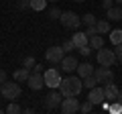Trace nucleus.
Returning <instances> with one entry per match:
<instances>
[{"label":"nucleus","instance_id":"f257e3e1","mask_svg":"<svg viewBox=\"0 0 122 114\" xmlns=\"http://www.w3.org/2000/svg\"><path fill=\"white\" fill-rule=\"evenodd\" d=\"M83 88V79L79 78V75H67L63 82H61L59 90L63 96H77L79 92H81Z\"/></svg>","mask_w":122,"mask_h":114},{"label":"nucleus","instance_id":"f03ea898","mask_svg":"<svg viewBox=\"0 0 122 114\" xmlns=\"http://www.w3.org/2000/svg\"><path fill=\"white\" fill-rule=\"evenodd\" d=\"M0 94L6 98V100H16V98H20V82H8L6 79L4 83H2V90H0Z\"/></svg>","mask_w":122,"mask_h":114},{"label":"nucleus","instance_id":"7ed1b4c3","mask_svg":"<svg viewBox=\"0 0 122 114\" xmlns=\"http://www.w3.org/2000/svg\"><path fill=\"white\" fill-rule=\"evenodd\" d=\"M94 75H96L98 83H102V86H106V83H112L114 82V71L110 69L108 65H100L94 69Z\"/></svg>","mask_w":122,"mask_h":114},{"label":"nucleus","instance_id":"20e7f679","mask_svg":"<svg viewBox=\"0 0 122 114\" xmlns=\"http://www.w3.org/2000/svg\"><path fill=\"white\" fill-rule=\"evenodd\" d=\"M63 94H61V90L57 92V88H51V92L45 96V106H47L49 110H57L61 106V102H63Z\"/></svg>","mask_w":122,"mask_h":114},{"label":"nucleus","instance_id":"39448f33","mask_svg":"<svg viewBox=\"0 0 122 114\" xmlns=\"http://www.w3.org/2000/svg\"><path fill=\"white\" fill-rule=\"evenodd\" d=\"M59 110L63 114H75V112H79V100H77V96H65L63 102H61V106H59Z\"/></svg>","mask_w":122,"mask_h":114},{"label":"nucleus","instance_id":"423d86ee","mask_svg":"<svg viewBox=\"0 0 122 114\" xmlns=\"http://www.w3.org/2000/svg\"><path fill=\"white\" fill-rule=\"evenodd\" d=\"M118 59H116V51H112V49H98V63L100 65H108V67H112L114 63H116Z\"/></svg>","mask_w":122,"mask_h":114},{"label":"nucleus","instance_id":"0eeeda50","mask_svg":"<svg viewBox=\"0 0 122 114\" xmlns=\"http://www.w3.org/2000/svg\"><path fill=\"white\" fill-rule=\"evenodd\" d=\"M61 25L65 26V29H77L79 25H81V18L77 16L75 12H71V10H67V12H61Z\"/></svg>","mask_w":122,"mask_h":114},{"label":"nucleus","instance_id":"6e6552de","mask_svg":"<svg viewBox=\"0 0 122 114\" xmlns=\"http://www.w3.org/2000/svg\"><path fill=\"white\" fill-rule=\"evenodd\" d=\"M43 75H45V86H49V88H59L61 82H63L59 69H53V67H51V69H47Z\"/></svg>","mask_w":122,"mask_h":114},{"label":"nucleus","instance_id":"1a4fd4ad","mask_svg":"<svg viewBox=\"0 0 122 114\" xmlns=\"http://www.w3.org/2000/svg\"><path fill=\"white\" fill-rule=\"evenodd\" d=\"M26 83H29V88L33 90V92H39L41 88H45V75L41 73V71L30 69V78L26 79Z\"/></svg>","mask_w":122,"mask_h":114},{"label":"nucleus","instance_id":"9d476101","mask_svg":"<svg viewBox=\"0 0 122 114\" xmlns=\"http://www.w3.org/2000/svg\"><path fill=\"white\" fill-rule=\"evenodd\" d=\"M45 57L49 63H61V59L65 57V51H63V47H49L45 51Z\"/></svg>","mask_w":122,"mask_h":114},{"label":"nucleus","instance_id":"9b49d317","mask_svg":"<svg viewBox=\"0 0 122 114\" xmlns=\"http://www.w3.org/2000/svg\"><path fill=\"white\" fill-rule=\"evenodd\" d=\"M87 100H90L94 106H96V104H102V102H106L104 88H102V86H100V88H98V86H96V88H92V90H90V96H87Z\"/></svg>","mask_w":122,"mask_h":114},{"label":"nucleus","instance_id":"f8f14e48","mask_svg":"<svg viewBox=\"0 0 122 114\" xmlns=\"http://www.w3.org/2000/svg\"><path fill=\"white\" fill-rule=\"evenodd\" d=\"M77 59H75L73 55H65L63 59H61V69L67 71V73H71V71H77Z\"/></svg>","mask_w":122,"mask_h":114},{"label":"nucleus","instance_id":"ddd939ff","mask_svg":"<svg viewBox=\"0 0 122 114\" xmlns=\"http://www.w3.org/2000/svg\"><path fill=\"white\" fill-rule=\"evenodd\" d=\"M104 88V96H106V102H114L118 96V88H116V83H106V86H102Z\"/></svg>","mask_w":122,"mask_h":114},{"label":"nucleus","instance_id":"4468645a","mask_svg":"<svg viewBox=\"0 0 122 114\" xmlns=\"http://www.w3.org/2000/svg\"><path fill=\"white\" fill-rule=\"evenodd\" d=\"M94 69H96V67L92 65V63L83 61V63H79V65H77V75L83 79V78H87V75H92V73H94Z\"/></svg>","mask_w":122,"mask_h":114},{"label":"nucleus","instance_id":"2eb2a0df","mask_svg":"<svg viewBox=\"0 0 122 114\" xmlns=\"http://www.w3.org/2000/svg\"><path fill=\"white\" fill-rule=\"evenodd\" d=\"M106 16H108L110 21H122V6L116 4V6H112V8H108L106 10Z\"/></svg>","mask_w":122,"mask_h":114},{"label":"nucleus","instance_id":"dca6fc26","mask_svg":"<svg viewBox=\"0 0 122 114\" xmlns=\"http://www.w3.org/2000/svg\"><path fill=\"white\" fill-rule=\"evenodd\" d=\"M87 45H90L92 49H96V51H98V49L104 47V39H102L100 33H98V35H92V37H90V41H87Z\"/></svg>","mask_w":122,"mask_h":114},{"label":"nucleus","instance_id":"f3484780","mask_svg":"<svg viewBox=\"0 0 122 114\" xmlns=\"http://www.w3.org/2000/svg\"><path fill=\"white\" fill-rule=\"evenodd\" d=\"M29 78H30V69L29 67H18V69L14 71V79H16V82H26Z\"/></svg>","mask_w":122,"mask_h":114},{"label":"nucleus","instance_id":"a211bd4d","mask_svg":"<svg viewBox=\"0 0 122 114\" xmlns=\"http://www.w3.org/2000/svg\"><path fill=\"white\" fill-rule=\"evenodd\" d=\"M71 39H73V43H75V47H83V45H87V41H90V37L86 35V33H75L73 37H71Z\"/></svg>","mask_w":122,"mask_h":114},{"label":"nucleus","instance_id":"6ab92c4d","mask_svg":"<svg viewBox=\"0 0 122 114\" xmlns=\"http://www.w3.org/2000/svg\"><path fill=\"white\" fill-rule=\"evenodd\" d=\"M96 29H98V33H100V35H106V33H110V22L100 18V21L96 22Z\"/></svg>","mask_w":122,"mask_h":114},{"label":"nucleus","instance_id":"aec40b11","mask_svg":"<svg viewBox=\"0 0 122 114\" xmlns=\"http://www.w3.org/2000/svg\"><path fill=\"white\" fill-rule=\"evenodd\" d=\"M30 8L33 10H45L47 8V0H30Z\"/></svg>","mask_w":122,"mask_h":114},{"label":"nucleus","instance_id":"412c9836","mask_svg":"<svg viewBox=\"0 0 122 114\" xmlns=\"http://www.w3.org/2000/svg\"><path fill=\"white\" fill-rule=\"evenodd\" d=\"M110 41H112L114 45L122 43V31H120V29H116V31H110Z\"/></svg>","mask_w":122,"mask_h":114},{"label":"nucleus","instance_id":"4be33fe9","mask_svg":"<svg viewBox=\"0 0 122 114\" xmlns=\"http://www.w3.org/2000/svg\"><path fill=\"white\" fill-rule=\"evenodd\" d=\"M81 22H86V26H92V25H96V22H98V18L94 16L92 12H87V14L81 16Z\"/></svg>","mask_w":122,"mask_h":114},{"label":"nucleus","instance_id":"5701e85b","mask_svg":"<svg viewBox=\"0 0 122 114\" xmlns=\"http://www.w3.org/2000/svg\"><path fill=\"white\" fill-rule=\"evenodd\" d=\"M83 83H86V88H87V90H92V88H96L98 79H96V75L92 73V75H87V78H83Z\"/></svg>","mask_w":122,"mask_h":114},{"label":"nucleus","instance_id":"b1692460","mask_svg":"<svg viewBox=\"0 0 122 114\" xmlns=\"http://www.w3.org/2000/svg\"><path fill=\"white\" fill-rule=\"evenodd\" d=\"M37 65V61H35V57H30V55H26L25 59H22V67H29V69H33V67Z\"/></svg>","mask_w":122,"mask_h":114},{"label":"nucleus","instance_id":"393cba45","mask_svg":"<svg viewBox=\"0 0 122 114\" xmlns=\"http://www.w3.org/2000/svg\"><path fill=\"white\" fill-rule=\"evenodd\" d=\"M92 108H94V104H92L90 100H86V102H81V104H79V112H83V114L92 112Z\"/></svg>","mask_w":122,"mask_h":114},{"label":"nucleus","instance_id":"a878e982","mask_svg":"<svg viewBox=\"0 0 122 114\" xmlns=\"http://www.w3.org/2000/svg\"><path fill=\"white\" fill-rule=\"evenodd\" d=\"M61 47H63V51H65V53H69V51H73V49H77V47H75V43H73V39H67L65 43L61 45Z\"/></svg>","mask_w":122,"mask_h":114},{"label":"nucleus","instance_id":"bb28decb","mask_svg":"<svg viewBox=\"0 0 122 114\" xmlns=\"http://www.w3.org/2000/svg\"><path fill=\"white\" fill-rule=\"evenodd\" d=\"M49 18H51V21H59V18H61V10L53 6V8L49 10Z\"/></svg>","mask_w":122,"mask_h":114},{"label":"nucleus","instance_id":"cd10ccee","mask_svg":"<svg viewBox=\"0 0 122 114\" xmlns=\"http://www.w3.org/2000/svg\"><path fill=\"white\" fill-rule=\"evenodd\" d=\"M6 112H8V114H18V112H20V106H18L16 102H12V104L6 108Z\"/></svg>","mask_w":122,"mask_h":114},{"label":"nucleus","instance_id":"c85d7f7f","mask_svg":"<svg viewBox=\"0 0 122 114\" xmlns=\"http://www.w3.org/2000/svg\"><path fill=\"white\" fill-rule=\"evenodd\" d=\"M16 6L20 10H26V8H30V0H16Z\"/></svg>","mask_w":122,"mask_h":114},{"label":"nucleus","instance_id":"c756f323","mask_svg":"<svg viewBox=\"0 0 122 114\" xmlns=\"http://www.w3.org/2000/svg\"><path fill=\"white\" fill-rule=\"evenodd\" d=\"M77 51H79V53H81V55H83V57H87V55H90V53H92V47H90V45H83V47H79V49H77Z\"/></svg>","mask_w":122,"mask_h":114},{"label":"nucleus","instance_id":"7c9ffc66","mask_svg":"<svg viewBox=\"0 0 122 114\" xmlns=\"http://www.w3.org/2000/svg\"><path fill=\"white\" fill-rule=\"evenodd\" d=\"M114 51H116V59H118V63H122V43H118Z\"/></svg>","mask_w":122,"mask_h":114},{"label":"nucleus","instance_id":"2f4dec72","mask_svg":"<svg viewBox=\"0 0 122 114\" xmlns=\"http://www.w3.org/2000/svg\"><path fill=\"white\" fill-rule=\"evenodd\" d=\"M86 35H87V37H92V35H98V29H96V25L87 26V29H86Z\"/></svg>","mask_w":122,"mask_h":114},{"label":"nucleus","instance_id":"473e14b6","mask_svg":"<svg viewBox=\"0 0 122 114\" xmlns=\"http://www.w3.org/2000/svg\"><path fill=\"white\" fill-rule=\"evenodd\" d=\"M102 6H104L106 10H108V8H112V6H114V0H102Z\"/></svg>","mask_w":122,"mask_h":114},{"label":"nucleus","instance_id":"72a5a7b5","mask_svg":"<svg viewBox=\"0 0 122 114\" xmlns=\"http://www.w3.org/2000/svg\"><path fill=\"white\" fill-rule=\"evenodd\" d=\"M6 79H8V75H6V71H4V69H0V83H4Z\"/></svg>","mask_w":122,"mask_h":114},{"label":"nucleus","instance_id":"f704fd0d","mask_svg":"<svg viewBox=\"0 0 122 114\" xmlns=\"http://www.w3.org/2000/svg\"><path fill=\"white\" fill-rule=\"evenodd\" d=\"M116 100H118V102L122 104V90H118V96H116Z\"/></svg>","mask_w":122,"mask_h":114},{"label":"nucleus","instance_id":"c9c22d12","mask_svg":"<svg viewBox=\"0 0 122 114\" xmlns=\"http://www.w3.org/2000/svg\"><path fill=\"white\" fill-rule=\"evenodd\" d=\"M114 2H116V4H122V0H114Z\"/></svg>","mask_w":122,"mask_h":114},{"label":"nucleus","instance_id":"e433bc0d","mask_svg":"<svg viewBox=\"0 0 122 114\" xmlns=\"http://www.w3.org/2000/svg\"><path fill=\"white\" fill-rule=\"evenodd\" d=\"M73 2H86V0H73Z\"/></svg>","mask_w":122,"mask_h":114},{"label":"nucleus","instance_id":"4c0bfd02","mask_svg":"<svg viewBox=\"0 0 122 114\" xmlns=\"http://www.w3.org/2000/svg\"><path fill=\"white\" fill-rule=\"evenodd\" d=\"M47 2H55V0H47Z\"/></svg>","mask_w":122,"mask_h":114},{"label":"nucleus","instance_id":"58836bf2","mask_svg":"<svg viewBox=\"0 0 122 114\" xmlns=\"http://www.w3.org/2000/svg\"><path fill=\"white\" fill-rule=\"evenodd\" d=\"M0 90H2V83H0Z\"/></svg>","mask_w":122,"mask_h":114}]
</instances>
